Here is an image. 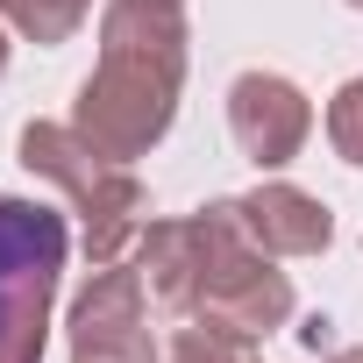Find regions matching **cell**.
Segmentation results:
<instances>
[{"label":"cell","mask_w":363,"mask_h":363,"mask_svg":"<svg viewBox=\"0 0 363 363\" xmlns=\"http://www.w3.org/2000/svg\"><path fill=\"white\" fill-rule=\"evenodd\" d=\"M186 93V0H100V65L79 86L72 128L135 164L171 135Z\"/></svg>","instance_id":"6da1fadb"},{"label":"cell","mask_w":363,"mask_h":363,"mask_svg":"<svg viewBox=\"0 0 363 363\" xmlns=\"http://www.w3.org/2000/svg\"><path fill=\"white\" fill-rule=\"evenodd\" d=\"M22 164L43 178V186H57V193L72 200V214H79V228H86L93 271H100V264H121V250L143 242V228H150L143 178H135L121 157L93 150L72 121H29V128H22Z\"/></svg>","instance_id":"7a4b0ae2"},{"label":"cell","mask_w":363,"mask_h":363,"mask_svg":"<svg viewBox=\"0 0 363 363\" xmlns=\"http://www.w3.org/2000/svg\"><path fill=\"white\" fill-rule=\"evenodd\" d=\"M65 250L72 235L57 207L0 193V363H43Z\"/></svg>","instance_id":"3957f363"},{"label":"cell","mask_w":363,"mask_h":363,"mask_svg":"<svg viewBox=\"0 0 363 363\" xmlns=\"http://www.w3.org/2000/svg\"><path fill=\"white\" fill-rule=\"evenodd\" d=\"M242 221H235V200H214L200 214H178V221H150L143 242H135V271L150 285V299L171 313V320H193L214 271L242 250Z\"/></svg>","instance_id":"277c9868"},{"label":"cell","mask_w":363,"mask_h":363,"mask_svg":"<svg viewBox=\"0 0 363 363\" xmlns=\"http://www.w3.org/2000/svg\"><path fill=\"white\" fill-rule=\"evenodd\" d=\"M150 285L128 264H100L72 299V363H157L150 335Z\"/></svg>","instance_id":"5b68a950"},{"label":"cell","mask_w":363,"mask_h":363,"mask_svg":"<svg viewBox=\"0 0 363 363\" xmlns=\"http://www.w3.org/2000/svg\"><path fill=\"white\" fill-rule=\"evenodd\" d=\"M228 135H235V150L257 171H278V164H292L306 150L313 107H306V93L285 72H242L228 86Z\"/></svg>","instance_id":"8992f818"},{"label":"cell","mask_w":363,"mask_h":363,"mask_svg":"<svg viewBox=\"0 0 363 363\" xmlns=\"http://www.w3.org/2000/svg\"><path fill=\"white\" fill-rule=\"evenodd\" d=\"M193 320L264 342L271 328H285V320H292V278H285V271H271V257H264L257 242H242V250L214 271V285H207V299H200V313H193Z\"/></svg>","instance_id":"52a82bcc"},{"label":"cell","mask_w":363,"mask_h":363,"mask_svg":"<svg viewBox=\"0 0 363 363\" xmlns=\"http://www.w3.org/2000/svg\"><path fill=\"white\" fill-rule=\"evenodd\" d=\"M235 221H242V235L264 257H320L335 242V214L313 193H299V186H257V193H242Z\"/></svg>","instance_id":"ba28073f"},{"label":"cell","mask_w":363,"mask_h":363,"mask_svg":"<svg viewBox=\"0 0 363 363\" xmlns=\"http://www.w3.org/2000/svg\"><path fill=\"white\" fill-rule=\"evenodd\" d=\"M93 15V0H0V22L8 29H22L29 43H72L79 36V22Z\"/></svg>","instance_id":"9c48e42d"},{"label":"cell","mask_w":363,"mask_h":363,"mask_svg":"<svg viewBox=\"0 0 363 363\" xmlns=\"http://www.w3.org/2000/svg\"><path fill=\"white\" fill-rule=\"evenodd\" d=\"M164 363H264V356H257V342H250V335H228V328L186 320V328H178V342H171V356H164Z\"/></svg>","instance_id":"30bf717a"},{"label":"cell","mask_w":363,"mask_h":363,"mask_svg":"<svg viewBox=\"0 0 363 363\" xmlns=\"http://www.w3.org/2000/svg\"><path fill=\"white\" fill-rule=\"evenodd\" d=\"M328 143H335L342 164L363 171V79H349V86L328 100Z\"/></svg>","instance_id":"8fae6325"},{"label":"cell","mask_w":363,"mask_h":363,"mask_svg":"<svg viewBox=\"0 0 363 363\" xmlns=\"http://www.w3.org/2000/svg\"><path fill=\"white\" fill-rule=\"evenodd\" d=\"M328 328H335V320H320V313H313V320L299 328V342H306V349H328Z\"/></svg>","instance_id":"7c38bea8"},{"label":"cell","mask_w":363,"mask_h":363,"mask_svg":"<svg viewBox=\"0 0 363 363\" xmlns=\"http://www.w3.org/2000/svg\"><path fill=\"white\" fill-rule=\"evenodd\" d=\"M328 363H363V349H335V356H328Z\"/></svg>","instance_id":"4fadbf2b"},{"label":"cell","mask_w":363,"mask_h":363,"mask_svg":"<svg viewBox=\"0 0 363 363\" xmlns=\"http://www.w3.org/2000/svg\"><path fill=\"white\" fill-rule=\"evenodd\" d=\"M0 72H8V36H0Z\"/></svg>","instance_id":"5bb4252c"},{"label":"cell","mask_w":363,"mask_h":363,"mask_svg":"<svg viewBox=\"0 0 363 363\" xmlns=\"http://www.w3.org/2000/svg\"><path fill=\"white\" fill-rule=\"evenodd\" d=\"M349 8H356V15H363V0H349Z\"/></svg>","instance_id":"9a60e30c"}]
</instances>
